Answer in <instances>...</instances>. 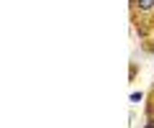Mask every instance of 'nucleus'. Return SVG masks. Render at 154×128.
<instances>
[{
	"label": "nucleus",
	"mask_w": 154,
	"mask_h": 128,
	"mask_svg": "<svg viewBox=\"0 0 154 128\" xmlns=\"http://www.w3.org/2000/svg\"><path fill=\"white\" fill-rule=\"evenodd\" d=\"M141 97H144L141 92H131V103H141Z\"/></svg>",
	"instance_id": "nucleus-2"
},
{
	"label": "nucleus",
	"mask_w": 154,
	"mask_h": 128,
	"mask_svg": "<svg viewBox=\"0 0 154 128\" xmlns=\"http://www.w3.org/2000/svg\"><path fill=\"white\" fill-rule=\"evenodd\" d=\"M146 128H154V121H149V123H146Z\"/></svg>",
	"instance_id": "nucleus-3"
},
{
	"label": "nucleus",
	"mask_w": 154,
	"mask_h": 128,
	"mask_svg": "<svg viewBox=\"0 0 154 128\" xmlns=\"http://www.w3.org/2000/svg\"><path fill=\"white\" fill-rule=\"evenodd\" d=\"M136 5L141 8V10H152V8H154V0H136Z\"/></svg>",
	"instance_id": "nucleus-1"
}]
</instances>
